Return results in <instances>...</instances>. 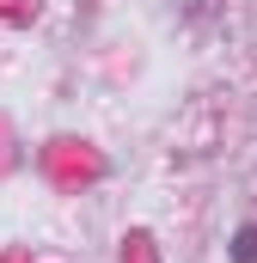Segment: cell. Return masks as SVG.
<instances>
[{
    "label": "cell",
    "instance_id": "6da1fadb",
    "mask_svg": "<svg viewBox=\"0 0 257 263\" xmlns=\"http://www.w3.org/2000/svg\"><path fill=\"white\" fill-rule=\"evenodd\" d=\"M233 263H257V220H245L233 233Z\"/></svg>",
    "mask_w": 257,
    "mask_h": 263
}]
</instances>
